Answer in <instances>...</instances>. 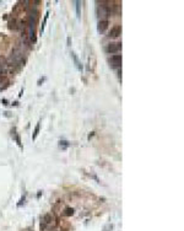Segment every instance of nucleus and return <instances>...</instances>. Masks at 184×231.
<instances>
[{
    "label": "nucleus",
    "instance_id": "obj_7",
    "mask_svg": "<svg viewBox=\"0 0 184 231\" xmlns=\"http://www.w3.org/2000/svg\"><path fill=\"white\" fill-rule=\"evenodd\" d=\"M6 67V60H5V58L4 57H0V68H5Z\"/></svg>",
    "mask_w": 184,
    "mask_h": 231
},
{
    "label": "nucleus",
    "instance_id": "obj_4",
    "mask_svg": "<svg viewBox=\"0 0 184 231\" xmlns=\"http://www.w3.org/2000/svg\"><path fill=\"white\" fill-rule=\"evenodd\" d=\"M107 27H108V20H100L98 26H97L98 32H100V33L104 32V31L107 30Z\"/></svg>",
    "mask_w": 184,
    "mask_h": 231
},
{
    "label": "nucleus",
    "instance_id": "obj_10",
    "mask_svg": "<svg viewBox=\"0 0 184 231\" xmlns=\"http://www.w3.org/2000/svg\"><path fill=\"white\" fill-rule=\"evenodd\" d=\"M76 8H78V16H80V3L79 2H76Z\"/></svg>",
    "mask_w": 184,
    "mask_h": 231
},
{
    "label": "nucleus",
    "instance_id": "obj_9",
    "mask_svg": "<svg viewBox=\"0 0 184 231\" xmlns=\"http://www.w3.org/2000/svg\"><path fill=\"white\" fill-rule=\"evenodd\" d=\"M74 214V210L72 209H70V208H66L65 209V215H72Z\"/></svg>",
    "mask_w": 184,
    "mask_h": 231
},
{
    "label": "nucleus",
    "instance_id": "obj_8",
    "mask_svg": "<svg viewBox=\"0 0 184 231\" xmlns=\"http://www.w3.org/2000/svg\"><path fill=\"white\" fill-rule=\"evenodd\" d=\"M38 132H39V124H37V126H36V129H35V133H33V139H36V138H37Z\"/></svg>",
    "mask_w": 184,
    "mask_h": 231
},
{
    "label": "nucleus",
    "instance_id": "obj_11",
    "mask_svg": "<svg viewBox=\"0 0 184 231\" xmlns=\"http://www.w3.org/2000/svg\"><path fill=\"white\" fill-rule=\"evenodd\" d=\"M63 145V148H66L69 144H68V142H60V146Z\"/></svg>",
    "mask_w": 184,
    "mask_h": 231
},
{
    "label": "nucleus",
    "instance_id": "obj_1",
    "mask_svg": "<svg viewBox=\"0 0 184 231\" xmlns=\"http://www.w3.org/2000/svg\"><path fill=\"white\" fill-rule=\"evenodd\" d=\"M120 49H121V43L119 42H112L107 47V52L108 53H118Z\"/></svg>",
    "mask_w": 184,
    "mask_h": 231
},
{
    "label": "nucleus",
    "instance_id": "obj_2",
    "mask_svg": "<svg viewBox=\"0 0 184 231\" xmlns=\"http://www.w3.org/2000/svg\"><path fill=\"white\" fill-rule=\"evenodd\" d=\"M97 15L101 20H107V16H108V10H107L106 6H98L97 8Z\"/></svg>",
    "mask_w": 184,
    "mask_h": 231
},
{
    "label": "nucleus",
    "instance_id": "obj_6",
    "mask_svg": "<svg viewBox=\"0 0 184 231\" xmlns=\"http://www.w3.org/2000/svg\"><path fill=\"white\" fill-rule=\"evenodd\" d=\"M71 57H72V59H74V61H75V65H76V68H78L79 70H82V65L80 64V61H79L78 57H76V54H75V53H71Z\"/></svg>",
    "mask_w": 184,
    "mask_h": 231
},
{
    "label": "nucleus",
    "instance_id": "obj_5",
    "mask_svg": "<svg viewBox=\"0 0 184 231\" xmlns=\"http://www.w3.org/2000/svg\"><path fill=\"white\" fill-rule=\"evenodd\" d=\"M120 33H121V27H120V26H114V27L111 30V32H109V37L115 38V37L120 36Z\"/></svg>",
    "mask_w": 184,
    "mask_h": 231
},
{
    "label": "nucleus",
    "instance_id": "obj_3",
    "mask_svg": "<svg viewBox=\"0 0 184 231\" xmlns=\"http://www.w3.org/2000/svg\"><path fill=\"white\" fill-rule=\"evenodd\" d=\"M111 63H112V65H114V67H119L120 64H121V55L120 54H114V55H112L111 57Z\"/></svg>",
    "mask_w": 184,
    "mask_h": 231
}]
</instances>
